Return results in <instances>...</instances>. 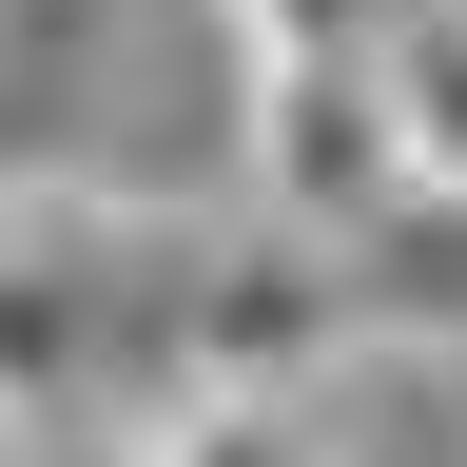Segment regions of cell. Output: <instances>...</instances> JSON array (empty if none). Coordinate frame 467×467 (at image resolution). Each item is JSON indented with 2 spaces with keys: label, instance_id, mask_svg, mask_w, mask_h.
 Returning <instances> with one entry per match:
<instances>
[{
  "label": "cell",
  "instance_id": "6da1fadb",
  "mask_svg": "<svg viewBox=\"0 0 467 467\" xmlns=\"http://www.w3.org/2000/svg\"><path fill=\"white\" fill-rule=\"evenodd\" d=\"M234 175H254V234H312V254H350V234L409 195L370 58H254V78H234Z\"/></svg>",
  "mask_w": 467,
  "mask_h": 467
},
{
  "label": "cell",
  "instance_id": "7a4b0ae2",
  "mask_svg": "<svg viewBox=\"0 0 467 467\" xmlns=\"http://www.w3.org/2000/svg\"><path fill=\"white\" fill-rule=\"evenodd\" d=\"M98 58H117V0H0V195L20 175H78Z\"/></svg>",
  "mask_w": 467,
  "mask_h": 467
},
{
  "label": "cell",
  "instance_id": "3957f363",
  "mask_svg": "<svg viewBox=\"0 0 467 467\" xmlns=\"http://www.w3.org/2000/svg\"><path fill=\"white\" fill-rule=\"evenodd\" d=\"M331 273H350V350H467V195H389Z\"/></svg>",
  "mask_w": 467,
  "mask_h": 467
},
{
  "label": "cell",
  "instance_id": "277c9868",
  "mask_svg": "<svg viewBox=\"0 0 467 467\" xmlns=\"http://www.w3.org/2000/svg\"><path fill=\"white\" fill-rule=\"evenodd\" d=\"M370 98H389L409 195H467V0H389L370 20Z\"/></svg>",
  "mask_w": 467,
  "mask_h": 467
},
{
  "label": "cell",
  "instance_id": "5b68a950",
  "mask_svg": "<svg viewBox=\"0 0 467 467\" xmlns=\"http://www.w3.org/2000/svg\"><path fill=\"white\" fill-rule=\"evenodd\" d=\"M117 467H331V409L312 389H175L117 429Z\"/></svg>",
  "mask_w": 467,
  "mask_h": 467
},
{
  "label": "cell",
  "instance_id": "8992f818",
  "mask_svg": "<svg viewBox=\"0 0 467 467\" xmlns=\"http://www.w3.org/2000/svg\"><path fill=\"white\" fill-rule=\"evenodd\" d=\"M214 20H234V78H254V58H370L389 0H214Z\"/></svg>",
  "mask_w": 467,
  "mask_h": 467
}]
</instances>
